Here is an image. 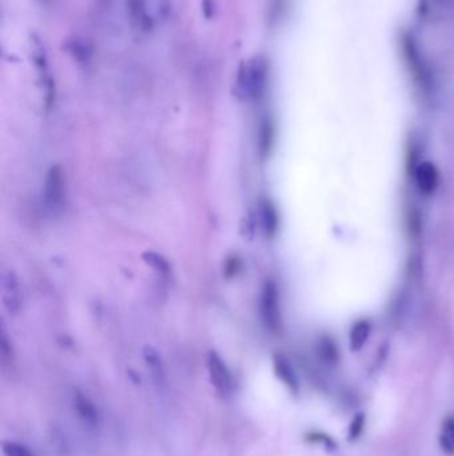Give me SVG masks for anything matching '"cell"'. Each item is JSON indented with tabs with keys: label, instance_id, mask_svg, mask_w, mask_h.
I'll return each mask as SVG.
<instances>
[{
	"label": "cell",
	"instance_id": "obj_1",
	"mask_svg": "<svg viewBox=\"0 0 454 456\" xmlns=\"http://www.w3.org/2000/svg\"><path fill=\"white\" fill-rule=\"evenodd\" d=\"M400 47L405 64L417 86L425 92H429L433 89L435 83L433 74L430 70L429 61L425 56L424 51L420 47L415 35L412 32H403L400 38Z\"/></svg>",
	"mask_w": 454,
	"mask_h": 456
},
{
	"label": "cell",
	"instance_id": "obj_2",
	"mask_svg": "<svg viewBox=\"0 0 454 456\" xmlns=\"http://www.w3.org/2000/svg\"><path fill=\"white\" fill-rule=\"evenodd\" d=\"M268 80V63L263 56H256L243 64L236 79V95L240 99L256 100L263 96Z\"/></svg>",
	"mask_w": 454,
	"mask_h": 456
},
{
	"label": "cell",
	"instance_id": "obj_3",
	"mask_svg": "<svg viewBox=\"0 0 454 456\" xmlns=\"http://www.w3.org/2000/svg\"><path fill=\"white\" fill-rule=\"evenodd\" d=\"M66 198V180L64 174L59 166L51 167L46 175L44 189H43V203L51 214H58L63 209Z\"/></svg>",
	"mask_w": 454,
	"mask_h": 456
},
{
	"label": "cell",
	"instance_id": "obj_4",
	"mask_svg": "<svg viewBox=\"0 0 454 456\" xmlns=\"http://www.w3.org/2000/svg\"><path fill=\"white\" fill-rule=\"evenodd\" d=\"M260 311L266 326L272 331H278L281 327V309L278 288L273 280H268L264 284L260 299Z\"/></svg>",
	"mask_w": 454,
	"mask_h": 456
},
{
	"label": "cell",
	"instance_id": "obj_5",
	"mask_svg": "<svg viewBox=\"0 0 454 456\" xmlns=\"http://www.w3.org/2000/svg\"><path fill=\"white\" fill-rule=\"evenodd\" d=\"M208 374L213 388L220 397H229L233 392L235 382L226 362L216 352H209L208 355Z\"/></svg>",
	"mask_w": 454,
	"mask_h": 456
},
{
	"label": "cell",
	"instance_id": "obj_6",
	"mask_svg": "<svg viewBox=\"0 0 454 456\" xmlns=\"http://www.w3.org/2000/svg\"><path fill=\"white\" fill-rule=\"evenodd\" d=\"M1 300L3 307L12 315H18L23 306V295L20 291L19 280L12 269L4 271L1 277Z\"/></svg>",
	"mask_w": 454,
	"mask_h": 456
},
{
	"label": "cell",
	"instance_id": "obj_7",
	"mask_svg": "<svg viewBox=\"0 0 454 456\" xmlns=\"http://www.w3.org/2000/svg\"><path fill=\"white\" fill-rule=\"evenodd\" d=\"M415 182L418 191L425 195L430 197L438 187V169L430 162H423L415 169Z\"/></svg>",
	"mask_w": 454,
	"mask_h": 456
},
{
	"label": "cell",
	"instance_id": "obj_8",
	"mask_svg": "<svg viewBox=\"0 0 454 456\" xmlns=\"http://www.w3.org/2000/svg\"><path fill=\"white\" fill-rule=\"evenodd\" d=\"M273 367H275L276 377L288 387V390L296 394L298 391V380H297L296 372L291 366L289 360H286L283 355H275Z\"/></svg>",
	"mask_w": 454,
	"mask_h": 456
},
{
	"label": "cell",
	"instance_id": "obj_9",
	"mask_svg": "<svg viewBox=\"0 0 454 456\" xmlns=\"http://www.w3.org/2000/svg\"><path fill=\"white\" fill-rule=\"evenodd\" d=\"M260 222L267 237H273L278 228V214L269 200H263L260 204Z\"/></svg>",
	"mask_w": 454,
	"mask_h": 456
},
{
	"label": "cell",
	"instance_id": "obj_10",
	"mask_svg": "<svg viewBox=\"0 0 454 456\" xmlns=\"http://www.w3.org/2000/svg\"><path fill=\"white\" fill-rule=\"evenodd\" d=\"M74 403H75V408H76L79 417L87 425H91V426L98 425V420H99L98 410H96V407L94 406V403L89 400V397H84L80 392H76L75 397H74Z\"/></svg>",
	"mask_w": 454,
	"mask_h": 456
},
{
	"label": "cell",
	"instance_id": "obj_11",
	"mask_svg": "<svg viewBox=\"0 0 454 456\" xmlns=\"http://www.w3.org/2000/svg\"><path fill=\"white\" fill-rule=\"evenodd\" d=\"M370 335V323L368 320H358L350 328L349 332V345L353 352L360 351L365 346L366 340Z\"/></svg>",
	"mask_w": 454,
	"mask_h": 456
},
{
	"label": "cell",
	"instance_id": "obj_12",
	"mask_svg": "<svg viewBox=\"0 0 454 456\" xmlns=\"http://www.w3.org/2000/svg\"><path fill=\"white\" fill-rule=\"evenodd\" d=\"M438 442L445 455L454 456V415L445 417Z\"/></svg>",
	"mask_w": 454,
	"mask_h": 456
},
{
	"label": "cell",
	"instance_id": "obj_13",
	"mask_svg": "<svg viewBox=\"0 0 454 456\" xmlns=\"http://www.w3.org/2000/svg\"><path fill=\"white\" fill-rule=\"evenodd\" d=\"M127 1V12L132 26L144 30L147 26V12L144 0H126Z\"/></svg>",
	"mask_w": 454,
	"mask_h": 456
},
{
	"label": "cell",
	"instance_id": "obj_14",
	"mask_svg": "<svg viewBox=\"0 0 454 456\" xmlns=\"http://www.w3.org/2000/svg\"><path fill=\"white\" fill-rule=\"evenodd\" d=\"M318 352H320V357H323V360L328 365H335L338 360V350L331 337H323L320 340Z\"/></svg>",
	"mask_w": 454,
	"mask_h": 456
},
{
	"label": "cell",
	"instance_id": "obj_15",
	"mask_svg": "<svg viewBox=\"0 0 454 456\" xmlns=\"http://www.w3.org/2000/svg\"><path fill=\"white\" fill-rule=\"evenodd\" d=\"M143 259H144V262H146L147 264H149L151 267L153 268V269H156L160 275L168 277L169 271H171L169 263L166 259L163 258L161 255H158L156 252L147 251L146 254H143Z\"/></svg>",
	"mask_w": 454,
	"mask_h": 456
},
{
	"label": "cell",
	"instance_id": "obj_16",
	"mask_svg": "<svg viewBox=\"0 0 454 456\" xmlns=\"http://www.w3.org/2000/svg\"><path fill=\"white\" fill-rule=\"evenodd\" d=\"M272 142H273V126H272L271 120H264V123L260 129V149H261L263 155L269 152Z\"/></svg>",
	"mask_w": 454,
	"mask_h": 456
},
{
	"label": "cell",
	"instance_id": "obj_17",
	"mask_svg": "<svg viewBox=\"0 0 454 456\" xmlns=\"http://www.w3.org/2000/svg\"><path fill=\"white\" fill-rule=\"evenodd\" d=\"M4 456H36L30 448L18 442H6L3 445Z\"/></svg>",
	"mask_w": 454,
	"mask_h": 456
},
{
	"label": "cell",
	"instance_id": "obj_18",
	"mask_svg": "<svg viewBox=\"0 0 454 456\" xmlns=\"http://www.w3.org/2000/svg\"><path fill=\"white\" fill-rule=\"evenodd\" d=\"M365 420L366 417L364 414H358L353 417V420L350 422L349 430H348V435H349L350 442H355L361 437V434L364 432V428H365Z\"/></svg>",
	"mask_w": 454,
	"mask_h": 456
},
{
	"label": "cell",
	"instance_id": "obj_19",
	"mask_svg": "<svg viewBox=\"0 0 454 456\" xmlns=\"http://www.w3.org/2000/svg\"><path fill=\"white\" fill-rule=\"evenodd\" d=\"M308 439L313 443H321L326 447H331V448H335V442L332 440V437L324 435V434H311L308 435Z\"/></svg>",
	"mask_w": 454,
	"mask_h": 456
},
{
	"label": "cell",
	"instance_id": "obj_20",
	"mask_svg": "<svg viewBox=\"0 0 454 456\" xmlns=\"http://www.w3.org/2000/svg\"><path fill=\"white\" fill-rule=\"evenodd\" d=\"M100 1H101V3H104V4H109V1H111V0H100Z\"/></svg>",
	"mask_w": 454,
	"mask_h": 456
}]
</instances>
